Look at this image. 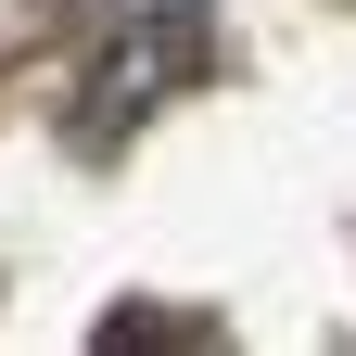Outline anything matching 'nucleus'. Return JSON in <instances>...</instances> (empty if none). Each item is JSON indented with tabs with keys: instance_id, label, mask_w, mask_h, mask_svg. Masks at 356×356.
Masks as SVG:
<instances>
[{
	"instance_id": "1",
	"label": "nucleus",
	"mask_w": 356,
	"mask_h": 356,
	"mask_svg": "<svg viewBox=\"0 0 356 356\" xmlns=\"http://www.w3.org/2000/svg\"><path fill=\"white\" fill-rule=\"evenodd\" d=\"M191 51H204V13H165V26H140V38H127V51L102 64V115H89V127L115 140V127L140 115V102H165V76L191 64Z\"/></svg>"
}]
</instances>
